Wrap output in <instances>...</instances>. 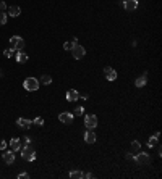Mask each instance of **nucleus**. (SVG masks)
Masks as SVG:
<instances>
[{
  "label": "nucleus",
  "instance_id": "nucleus-4",
  "mask_svg": "<svg viewBox=\"0 0 162 179\" xmlns=\"http://www.w3.org/2000/svg\"><path fill=\"white\" fill-rule=\"evenodd\" d=\"M10 47L15 48V50H23V47H24L23 37H20V35H13V37H10Z\"/></svg>",
  "mask_w": 162,
  "mask_h": 179
},
{
  "label": "nucleus",
  "instance_id": "nucleus-1",
  "mask_svg": "<svg viewBox=\"0 0 162 179\" xmlns=\"http://www.w3.org/2000/svg\"><path fill=\"white\" fill-rule=\"evenodd\" d=\"M21 150V156H23V160L26 161H34L36 160V152L33 150L31 145H24L23 148H20Z\"/></svg>",
  "mask_w": 162,
  "mask_h": 179
},
{
  "label": "nucleus",
  "instance_id": "nucleus-16",
  "mask_svg": "<svg viewBox=\"0 0 162 179\" xmlns=\"http://www.w3.org/2000/svg\"><path fill=\"white\" fill-rule=\"evenodd\" d=\"M146 76H147V73H143V76L136 77V81H135V85H136V87H143V85L146 84Z\"/></svg>",
  "mask_w": 162,
  "mask_h": 179
},
{
  "label": "nucleus",
  "instance_id": "nucleus-30",
  "mask_svg": "<svg viewBox=\"0 0 162 179\" xmlns=\"http://www.w3.org/2000/svg\"><path fill=\"white\" fill-rule=\"evenodd\" d=\"M24 144L29 145V144H31V137H24Z\"/></svg>",
  "mask_w": 162,
  "mask_h": 179
},
{
  "label": "nucleus",
  "instance_id": "nucleus-18",
  "mask_svg": "<svg viewBox=\"0 0 162 179\" xmlns=\"http://www.w3.org/2000/svg\"><path fill=\"white\" fill-rule=\"evenodd\" d=\"M8 13H10V16H13V18H16L18 15H20V13H21V10H20V6H10V8H8Z\"/></svg>",
  "mask_w": 162,
  "mask_h": 179
},
{
  "label": "nucleus",
  "instance_id": "nucleus-25",
  "mask_svg": "<svg viewBox=\"0 0 162 179\" xmlns=\"http://www.w3.org/2000/svg\"><path fill=\"white\" fill-rule=\"evenodd\" d=\"M5 23H7V13L0 11V24H5Z\"/></svg>",
  "mask_w": 162,
  "mask_h": 179
},
{
  "label": "nucleus",
  "instance_id": "nucleus-10",
  "mask_svg": "<svg viewBox=\"0 0 162 179\" xmlns=\"http://www.w3.org/2000/svg\"><path fill=\"white\" fill-rule=\"evenodd\" d=\"M31 124H33L31 119H26V118H18L16 119V126L21 127V129H29Z\"/></svg>",
  "mask_w": 162,
  "mask_h": 179
},
{
  "label": "nucleus",
  "instance_id": "nucleus-3",
  "mask_svg": "<svg viewBox=\"0 0 162 179\" xmlns=\"http://www.w3.org/2000/svg\"><path fill=\"white\" fill-rule=\"evenodd\" d=\"M135 163H138V164H149V163H151L149 153H146V152H138V153L135 155Z\"/></svg>",
  "mask_w": 162,
  "mask_h": 179
},
{
  "label": "nucleus",
  "instance_id": "nucleus-28",
  "mask_svg": "<svg viewBox=\"0 0 162 179\" xmlns=\"http://www.w3.org/2000/svg\"><path fill=\"white\" fill-rule=\"evenodd\" d=\"M5 147H7V142L5 140H0V150H5Z\"/></svg>",
  "mask_w": 162,
  "mask_h": 179
},
{
  "label": "nucleus",
  "instance_id": "nucleus-29",
  "mask_svg": "<svg viewBox=\"0 0 162 179\" xmlns=\"http://www.w3.org/2000/svg\"><path fill=\"white\" fill-rule=\"evenodd\" d=\"M0 10H2V11L7 10V3H5V2H0Z\"/></svg>",
  "mask_w": 162,
  "mask_h": 179
},
{
  "label": "nucleus",
  "instance_id": "nucleus-24",
  "mask_svg": "<svg viewBox=\"0 0 162 179\" xmlns=\"http://www.w3.org/2000/svg\"><path fill=\"white\" fill-rule=\"evenodd\" d=\"M83 114H84V108L81 105L76 106V108H75V116H83Z\"/></svg>",
  "mask_w": 162,
  "mask_h": 179
},
{
  "label": "nucleus",
  "instance_id": "nucleus-27",
  "mask_svg": "<svg viewBox=\"0 0 162 179\" xmlns=\"http://www.w3.org/2000/svg\"><path fill=\"white\" fill-rule=\"evenodd\" d=\"M28 177H29V174H28V173H20L18 174V179H28Z\"/></svg>",
  "mask_w": 162,
  "mask_h": 179
},
{
  "label": "nucleus",
  "instance_id": "nucleus-8",
  "mask_svg": "<svg viewBox=\"0 0 162 179\" xmlns=\"http://www.w3.org/2000/svg\"><path fill=\"white\" fill-rule=\"evenodd\" d=\"M104 76H105V79H107V81H115L117 79V71L114 68L107 66V68H104Z\"/></svg>",
  "mask_w": 162,
  "mask_h": 179
},
{
  "label": "nucleus",
  "instance_id": "nucleus-23",
  "mask_svg": "<svg viewBox=\"0 0 162 179\" xmlns=\"http://www.w3.org/2000/svg\"><path fill=\"white\" fill-rule=\"evenodd\" d=\"M3 55H5V58H11V56L15 55V48H11V47L7 48L5 52H3Z\"/></svg>",
  "mask_w": 162,
  "mask_h": 179
},
{
  "label": "nucleus",
  "instance_id": "nucleus-12",
  "mask_svg": "<svg viewBox=\"0 0 162 179\" xmlns=\"http://www.w3.org/2000/svg\"><path fill=\"white\" fill-rule=\"evenodd\" d=\"M80 98V94H78V90H75V89H70L68 92H67V100L68 102H72V103H75L76 100Z\"/></svg>",
  "mask_w": 162,
  "mask_h": 179
},
{
  "label": "nucleus",
  "instance_id": "nucleus-14",
  "mask_svg": "<svg viewBox=\"0 0 162 179\" xmlns=\"http://www.w3.org/2000/svg\"><path fill=\"white\" fill-rule=\"evenodd\" d=\"M10 147H11L13 152H18V150L21 148V140H20L18 137H13V139L10 140Z\"/></svg>",
  "mask_w": 162,
  "mask_h": 179
},
{
  "label": "nucleus",
  "instance_id": "nucleus-22",
  "mask_svg": "<svg viewBox=\"0 0 162 179\" xmlns=\"http://www.w3.org/2000/svg\"><path fill=\"white\" fill-rule=\"evenodd\" d=\"M157 140H159V137H157V135H151V137H149V140H147V145H149V147H154V145L157 144Z\"/></svg>",
  "mask_w": 162,
  "mask_h": 179
},
{
  "label": "nucleus",
  "instance_id": "nucleus-15",
  "mask_svg": "<svg viewBox=\"0 0 162 179\" xmlns=\"http://www.w3.org/2000/svg\"><path fill=\"white\" fill-rule=\"evenodd\" d=\"M139 148H141L139 142H138V140H133V142H131V147H130V153H131V155H136V153L139 152Z\"/></svg>",
  "mask_w": 162,
  "mask_h": 179
},
{
  "label": "nucleus",
  "instance_id": "nucleus-19",
  "mask_svg": "<svg viewBox=\"0 0 162 179\" xmlns=\"http://www.w3.org/2000/svg\"><path fill=\"white\" fill-rule=\"evenodd\" d=\"M76 44H78V39H73V40H70V42H65V44H63V48H65V50H72Z\"/></svg>",
  "mask_w": 162,
  "mask_h": 179
},
{
  "label": "nucleus",
  "instance_id": "nucleus-32",
  "mask_svg": "<svg viewBox=\"0 0 162 179\" xmlns=\"http://www.w3.org/2000/svg\"><path fill=\"white\" fill-rule=\"evenodd\" d=\"M3 76V69H0V77H2Z\"/></svg>",
  "mask_w": 162,
  "mask_h": 179
},
{
  "label": "nucleus",
  "instance_id": "nucleus-9",
  "mask_svg": "<svg viewBox=\"0 0 162 179\" xmlns=\"http://www.w3.org/2000/svg\"><path fill=\"white\" fill-rule=\"evenodd\" d=\"M123 8L126 11H135L138 8V0H125V2H123Z\"/></svg>",
  "mask_w": 162,
  "mask_h": 179
},
{
  "label": "nucleus",
  "instance_id": "nucleus-21",
  "mask_svg": "<svg viewBox=\"0 0 162 179\" xmlns=\"http://www.w3.org/2000/svg\"><path fill=\"white\" fill-rule=\"evenodd\" d=\"M70 177H72V179H81V177H84V173H81V171H76V169H73L72 173H70Z\"/></svg>",
  "mask_w": 162,
  "mask_h": 179
},
{
  "label": "nucleus",
  "instance_id": "nucleus-26",
  "mask_svg": "<svg viewBox=\"0 0 162 179\" xmlns=\"http://www.w3.org/2000/svg\"><path fill=\"white\" fill-rule=\"evenodd\" d=\"M33 123H34V124H37V126H42V124H44V119H42L41 116H37V118H34V119H33Z\"/></svg>",
  "mask_w": 162,
  "mask_h": 179
},
{
  "label": "nucleus",
  "instance_id": "nucleus-17",
  "mask_svg": "<svg viewBox=\"0 0 162 179\" xmlns=\"http://www.w3.org/2000/svg\"><path fill=\"white\" fill-rule=\"evenodd\" d=\"M15 55H16V61L18 63H26L28 61V55L24 52H16Z\"/></svg>",
  "mask_w": 162,
  "mask_h": 179
},
{
  "label": "nucleus",
  "instance_id": "nucleus-5",
  "mask_svg": "<svg viewBox=\"0 0 162 179\" xmlns=\"http://www.w3.org/2000/svg\"><path fill=\"white\" fill-rule=\"evenodd\" d=\"M84 124H86L88 129H94L97 126V116L96 114H86L84 116Z\"/></svg>",
  "mask_w": 162,
  "mask_h": 179
},
{
  "label": "nucleus",
  "instance_id": "nucleus-20",
  "mask_svg": "<svg viewBox=\"0 0 162 179\" xmlns=\"http://www.w3.org/2000/svg\"><path fill=\"white\" fill-rule=\"evenodd\" d=\"M39 82H41V84H44V85H49V84L52 82V77L49 76V74H42V76H41V81H39Z\"/></svg>",
  "mask_w": 162,
  "mask_h": 179
},
{
  "label": "nucleus",
  "instance_id": "nucleus-7",
  "mask_svg": "<svg viewBox=\"0 0 162 179\" xmlns=\"http://www.w3.org/2000/svg\"><path fill=\"white\" fill-rule=\"evenodd\" d=\"M72 53H73V56H75V60H81L83 56H84V53H86V50H84L83 45H78V44H76V45L72 48Z\"/></svg>",
  "mask_w": 162,
  "mask_h": 179
},
{
  "label": "nucleus",
  "instance_id": "nucleus-31",
  "mask_svg": "<svg viewBox=\"0 0 162 179\" xmlns=\"http://www.w3.org/2000/svg\"><path fill=\"white\" fill-rule=\"evenodd\" d=\"M84 177H88V179H91V177H94V176H93V173H84Z\"/></svg>",
  "mask_w": 162,
  "mask_h": 179
},
{
  "label": "nucleus",
  "instance_id": "nucleus-11",
  "mask_svg": "<svg viewBox=\"0 0 162 179\" xmlns=\"http://www.w3.org/2000/svg\"><path fill=\"white\" fill-rule=\"evenodd\" d=\"M3 161L7 163V164H11L13 161H15V152L13 150H7V152H3Z\"/></svg>",
  "mask_w": 162,
  "mask_h": 179
},
{
  "label": "nucleus",
  "instance_id": "nucleus-13",
  "mask_svg": "<svg viewBox=\"0 0 162 179\" xmlns=\"http://www.w3.org/2000/svg\"><path fill=\"white\" fill-rule=\"evenodd\" d=\"M84 142H88V144H94L96 142V132L93 129L86 131V134H84Z\"/></svg>",
  "mask_w": 162,
  "mask_h": 179
},
{
  "label": "nucleus",
  "instance_id": "nucleus-6",
  "mask_svg": "<svg viewBox=\"0 0 162 179\" xmlns=\"http://www.w3.org/2000/svg\"><path fill=\"white\" fill-rule=\"evenodd\" d=\"M73 118H75V114L70 113V111H63V113L59 114L60 123H63V124H72L73 123Z\"/></svg>",
  "mask_w": 162,
  "mask_h": 179
},
{
  "label": "nucleus",
  "instance_id": "nucleus-2",
  "mask_svg": "<svg viewBox=\"0 0 162 179\" xmlns=\"http://www.w3.org/2000/svg\"><path fill=\"white\" fill-rule=\"evenodd\" d=\"M23 87L28 90V92H34L39 89V81L36 77H26L24 82H23Z\"/></svg>",
  "mask_w": 162,
  "mask_h": 179
}]
</instances>
